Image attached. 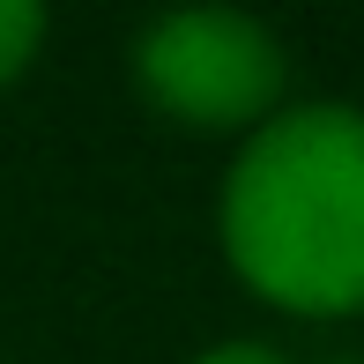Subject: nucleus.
Here are the masks:
<instances>
[{
  "label": "nucleus",
  "mask_w": 364,
  "mask_h": 364,
  "mask_svg": "<svg viewBox=\"0 0 364 364\" xmlns=\"http://www.w3.org/2000/svg\"><path fill=\"white\" fill-rule=\"evenodd\" d=\"M223 253L290 312L364 305V105H290L223 178Z\"/></svg>",
  "instance_id": "obj_1"
},
{
  "label": "nucleus",
  "mask_w": 364,
  "mask_h": 364,
  "mask_svg": "<svg viewBox=\"0 0 364 364\" xmlns=\"http://www.w3.org/2000/svg\"><path fill=\"white\" fill-rule=\"evenodd\" d=\"M134 75L186 127H260L283 97V45L245 8H171L134 38Z\"/></svg>",
  "instance_id": "obj_2"
},
{
  "label": "nucleus",
  "mask_w": 364,
  "mask_h": 364,
  "mask_svg": "<svg viewBox=\"0 0 364 364\" xmlns=\"http://www.w3.org/2000/svg\"><path fill=\"white\" fill-rule=\"evenodd\" d=\"M38 38H45V8L38 0H0V82H15L30 68Z\"/></svg>",
  "instance_id": "obj_3"
},
{
  "label": "nucleus",
  "mask_w": 364,
  "mask_h": 364,
  "mask_svg": "<svg viewBox=\"0 0 364 364\" xmlns=\"http://www.w3.org/2000/svg\"><path fill=\"white\" fill-rule=\"evenodd\" d=\"M193 364H290L275 342H253V335H230V342H208Z\"/></svg>",
  "instance_id": "obj_4"
}]
</instances>
